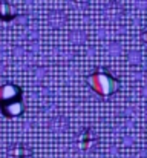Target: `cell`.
I'll return each mask as SVG.
<instances>
[{"label": "cell", "instance_id": "cell-1", "mask_svg": "<svg viewBox=\"0 0 147 158\" xmlns=\"http://www.w3.org/2000/svg\"><path fill=\"white\" fill-rule=\"evenodd\" d=\"M88 83H89V86L97 92L98 95H101V97H109L113 92H116L118 88H120L118 80L113 78L106 69H98L92 75H89Z\"/></svg>", "mask_w": 147, "mask_h": 158}, {"label": "cell", "instance_id": "cell-2", "mask_svg": "<svg viewBox=\"0 0 147 158\" xmlns=\"http://www.w3.org/2000/svg\"><path fill=\"white\" fill-rule=\"evenodd\" d=\"M144 40H146V42H147V32H146V34H144Z\"/></svg>", "mask_w": 147, "mask_h": 158}]
</instances>
